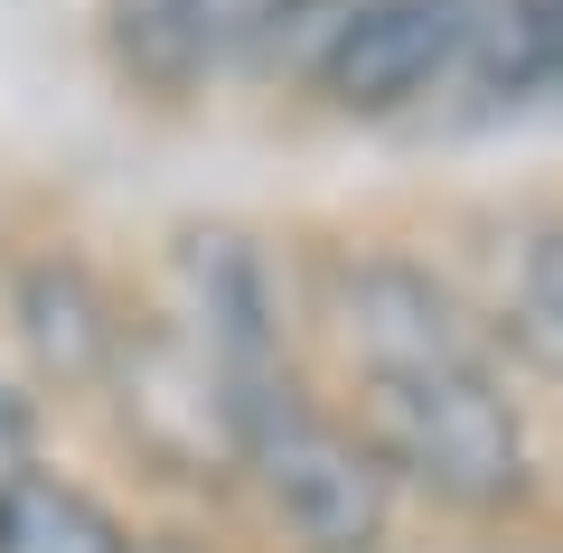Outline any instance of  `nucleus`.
I'll use <instances>...</instances> for the list:
<instances>
[{"instance_id":"6","label":"nucleus","mask_w":563,"mask_h":553,"mask_svg":"<svg viewBox=\"0 0 563 553\" xmlns=\"http://www.w3.org/2000/svg\"><path fill=\"white\" fill-rule=\"evenodd\" d=\"M10 329H20L29 366H38L57 395H103L113 366H122L132 319L113 310V291L95 281L85 254H38V263H20V281H10Z\"/></svg>"},{"instance_id":"11","label":"nucleus","mask_w":563,"mask_h":553,"mask_svg":"<svg viewBox=\"0 0 563 553\" xmlns=\"http://www.w3.org/2000/svg\"><path fill=\"white\" fill-rule=\"evenodd\" d=\"M132 553H207V544H188V534H141Z\"/></svg>"},{"instance_id":"3","label":"nucleus","mask_w":563,"mask_h":553,"mask_svg":"<svg viewBox=\"0 0 563 553\" xmlns=\"http://www.w3.org/2000/svg\"><path fill=\"white\" fill-rule=\"evenodd\" d=\"M498 0H339L310 38V95L347 122H404L461 103Z\"/></svg>"},{"instance_id":"5","label":"nucleus","mask_w":563,"mask_h":553,"mask_svg":"<svg viewBox=\"0 0 563 553\" xmlns=\"http://www.w3.org/2000/svg\"><path fill=\"white\" fill-rule=\"evenodd\" d=\"M329 10H339V0H103V47H113V66L141 95L179 103V95H198L217 66L291 38V29L320 38Z\"/></svg>"},{"instance_id":"8","label":"nucleus","mask_w":563,"mask_h":553,"mask_svg":"<svg viewBox=\"0 0 563 553\" xmlns=\"http://www.w3.org/2000/svg\"><path fill=\"white\" fill-rule=\"evenodd\" d=\"M498 338L536 366V376L563 385V225H544V235L517 254L507 300H498Z\"/></svg>"},{"instance_id":"7","label":"nucleus","mask_w":563,"mask_h":553,"mask_svg":"<svg viewBox=\"0 0 563 553\" xmlns=\"http://www.w3.org/2000/svg\"><path fill=\"white\" fill-rule=\"evenodd\" d=\"M141 534L66 469H20L0 478V553H132Z\"/></svg>"},{"instance_id":"2","label":"nucleus","mask_w":563,"mask_h":553,"mask_svg":"<svg viewBox=\"0 0 563 553\" xmlns=\"http://www.w3.org/2000/svg\"><path fill=\"white\" fill-rule=\"evenodd\" d=\"M235 413H244V488L263 497L282 544L291 553H385L404 478L385 469V451L366 441L357 413L320 403L301 385V366L254 385Z\"/></svg>"},{"instance_id":"1","label":"nucleus","mask_w":563,"mask_h":553,"mask_svg":"<svg viewBox=\"0 0 563 553\" xmlns=\"http://www.w3.org/2000/svg\"><path fill=\"white\" fill-rule=\"evenodd\" d=\"M320 319L347 356V413L413 497L470 526L536 507L544 460L526 403L507 395L498 319L413 254H339L320 273Z\"/></svg>"},{"instance_id":"4","label":"nucleus","mask_w":563,"mask_h":553,"mask_svg":"<svg viewBox=\"0 0 563 553\" xmlns=\"http://www.w3.org/2000/svg\"><path fill=\"white\" fill-rule=\"evenodd\" d=\"M103 395L122 403V432L179 488H217V478H244V413H235V376L217 366L188 319H132L122 338V366Z\"/></svg>"},{"instance_id":"9","label":"nucleus","mask_w":563,"mask_h":553,"mask_svg":"<svg viewBox=\"0 0 563 553\" xmlns=\"http://www.w3.org/2000/svg\"><path fill=\"white\" fill-rule=\"evenodd\" d=\"M20 469H38V403L0 376V478H20Z\"/></svg>"},{"instance_id":"10","label":"nucleus","mask_w":563,"mask_h":553,"mask_svg":"<svg viewBox=\"0 0 563 553\" xmlns=\"http://www.w3.org/2000/svg\"><path fill=\"white\" fill-rule=\"evenodd\" d=\"M536 113H563V0H536Z\"/></svg>"}]
</instances>
